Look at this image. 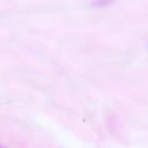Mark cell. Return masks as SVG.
<instances>
[{
  "label": "cell",
  "mask_w": 148,
  "mask_h": 148,
  "mask_svg": "<svg viewBox=\"0 0 148 148\" xmlns=\"http://www.w3.org/2000/svg\"><path fill=\"white\" fill-rule=\"evenodd\" d=\"M0 148H1V147H0Z\"/></svg>",
  "instance_id": "obj_1"
}]
</instances>
